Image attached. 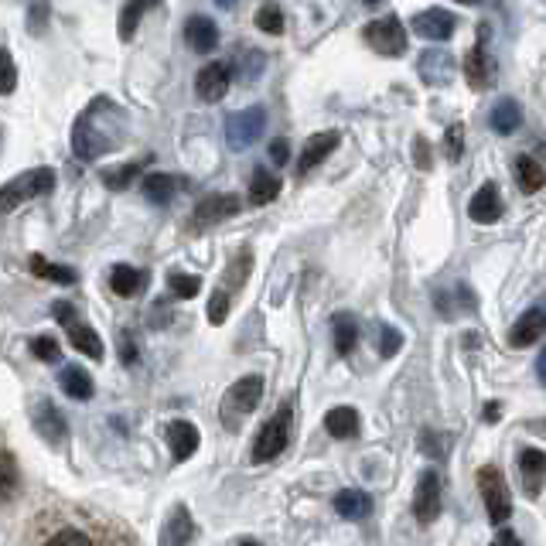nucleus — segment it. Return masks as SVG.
Wrapping results in <instances>:
<instances>
[{
  "mask_svg": "<svg viewBox=\"0 0 546 546\" xmlns=\"http://www.w3.org/2000/svg\"><path fill=\"white\" fill-rule=\"evenodd\" d=\"M99 113H103V99H96L76 120V127H72V151H76V157H82V161H96L99 154L110 151L113 137H117L120 123L117 127H106V123H99Z\"/></svg>",
  "mask_w": 546,
  "mask_h": 546,
  "instance_id": "f257e3e1",
  "label": "nucleus"
},
{
  "mask_svg": "<svg viewBox=\"0 0 546 546\" xmlns=\"http://www.w3.org/2000/svg\"><path fill=\"white\" fill-rule=\"evenodd\" d=\"M55 188V171L52 168H31L24 175L11 178L0 185V212H14L21 202H31L38 195H48Z\"/></svg>",
  "mask_w": 546,
  "mask_h": 546,
  "instance_id": "f03ea898",
  "label": "nucleus"
},
{
  "mask_svg": "<svg viewBox=\"0 0 546 546\" xmlns=\"http://www.w3.org/2000/svg\"><path fill=\"white\" fill-rule=\"evenodd\" d=\"M263 396V379L260 376H243L239 383H233L222 396V424L229 430H239L243 424V417H250L256 410V403H260Z\"/></svg>",
  "mask_w": 546,
  "mask_h": 546,
  "instance_id": "7ed1b4c3",
  "label": "nucleus"
},
{
  "mask_svg": "<svg viewBox=\"0 0 546 546\" xmlns=\"http://www.w3.org/2000/svg\"><path fill=\"white\" fill-rule=\"evenodd\" d=\"M478 492L485 499V512L492 519V526H506L509 516H512V492H509V482L499 468L485 465L478 471Z\"/></svg>",
  "mask_w": 546,
  "mask_h": 546,
  "instance_id": "20e7f679",
  "label": "nucleus"
},
{
  "mask_svg": "<svg viewBox=\"0 0 546 546\" xmlns=\"http://www.w3.org/2000/svg\"><path fill=\"white\" fill-rule=\"evenodd\" d=\"M291 424H294V410L287 407H280L277 413H273V420L267 427L256 434V441H253V461L256 465H263V461H273L280 451L291 444Z\"/></svg>",
  "mask_w": 546,
  "mask_h": 546,
  "instance_id": "39448f33",
  "label": "nucleus"
},
{
  "mask_svg": "<svg viewBox=\"0 0 546 546\" xmlns=\"http://www.w3.org/2000/svg\"><path fill=\"white\" fill-rule=\"evenodd\" d=\"M263 130H267V110L263 106L239 110L226 120V144L233 151H246V147H253L263 137Z\"/></svg>",
  "mask_w": 546,
  "mask_h": 546,
  "instance_id": "423d86ee",
  "label": "nucleus"
},
{
  "mask_svg": "<svg viewBox=\"0 0 546 546\" xmlns=\"http://www.w3.org/2000/svg\"><path fill=\"white\" fill-rule=\"evenodd\" d=\"M366 41L386 59H400L407 52V28L400 24V18H379L366 24Z\"/></svg>",
  "mask_w": 546,
  "mask_h": 546,
  "instance_id": "0eeeda50",
  "label": "nucleus"
},
{
  "mask_svg": "<svg viewBox=\"0 0 546 546\" xmlns=\"http://www.w3.org/2000/svg\"><path fill=\"white\" fill-rule=\"evenodd\" d=\"M413 516L417 523L430 526L437 516H441V475L434 468L424 471L417 482V492H413Z\"/></svg>",
  "mask_w": 546,
  "mask_h": 546,
  "instance_id": "6e6552de",
  "label": "nucleus"
},
{
  "mask_svg": "<svg viewBox=\"0 0 546 546\" xmlns=\"http://www.w3.org/2000/svg\"><path fill=\"white\" fill-rule=\"evenodd\" d=\"M195 540V523L188 506H171V512L164 516V526L157 533V546H192Z\"/></svg>",
  "mask_w": 546,
  "mask_h": 546,
  "instance_id": "1a4fd4ad",
  "label": "nucleus"
},
{
  "mask_svg": "<svg viewBox=\"0 0 546 546\" xmlns=\"http://www.w3.org/2000/svg\"><path fill=\"white\" fill-rule=\"evenodd\" d=\"M413 35L427 38V41H448L454 35V28H458V21H454L451 11H441V7H430V11H420L417 18H413Z\"/></svg>",
  "mask_w": 546,
  "mask_h": 546,
  "instance_id": "9d476101",
  "label": "nucleus"
},
{
  "mask_svg": "<svg viewBox=\"0 0 546 546\" xmlns=\"http://www.w3.org/2000/svg\"><path fill=\"white\" fill-rule=\"evenodd\" d=\"M229 82H233V76H229V65L226 62H212L195 76V93H198L202 103H219V99L229 93Z\"/></svg>",
  "mask_w": 546,
  "mask_h": 546,
  "instance_id": "9b49d317",
  "label": "nucleus"
},
{
  "mask_svg": "<svg viewBox=\"0 0 546 546\" xmlns=\"http://www.w3.org/2000/svg\"><path fill=\"white\" fill-rule=\"evenodd\" d=\"M468 215L478 222V226H492L495 219L502 215V195H499V185L495 181H485L468 202Z\"/></svg>",
  "mask_w": 546,
  "mask_h": 546,
  "instance_id": "f8f14e48",
  "label": "nucleus"
},
{
  "mask_svg": "<svg viewBox=\"0 0 546 546\" xmlns=\"http://www.w3.org/2000/svg\"><path fill=\"white\" fill-rule=\"evenodd\" d=\"M335 147H338V130H321V134L308 137L301 157H297V175H308V171H314L328 154L335 151Z\"/></svg>",
  "mask_w": 546,
  "mask_h": 546,
  "instance_id": "ddd939ff",
  "label": "nucleus"
},
{
  "mask_svg": "<svg viewBox=\"0 0 546 546\" xmlns=\"http://www.w3.org/2000/svg\"><path fill=\"white\" fill-rule=\"evenodd\" d=\"M35 430L52 448H62V444L69 441V424H65V417L52 403H38L35 407Z\"/></svg>",
  "mask_w": 546,
  "mask_h": 546,
  "instance_id": "4468645a",
  "label": "nucleus"
},
{
  "mask_svg": "<svg viewBox=\"0 0 546 546\" xmlns=\"http://www.w3.org/2000/svg\"><path fill=\"white\" fill-rule=\"evenodd\" d=\"M543 332H546V308H529L523 318L512 325L509 342L516 345V349H529L533 342H540Z\"/></svg>",
  "mask_w": 546,
  "mask_h": 546,
  "instance_id": "2eb2a0df",
  "label": "nucleus"
},
{
  "mask_svg": "<svg viewBox=\"0 0 546 546\" xmlns=\"http://www.w3.org/2000/svg\"><path fill=\"white\" fill-rule=\"evenodd\" d=\"M239 212V198L236 195H212V198H202L195 209V226H212V222H222V219H233Z\"/></svg>",
  "mask_w": 546,
  "mask_h": 546,
  "instance_id": "dca6fc26",
  "label": "nucleus"
},
{
  "mask_svg": "<svg viewBox=\"0 0 546 546\" xmlns=\"http://www.w3.org/2000/svg\"><path fill=\"white\" fill-rule=\"evenodd\" d=\"M198 444H202V437H198L195 424H188V420L168 424V448L175 454V461H188L198 451Z\"/></svg>",
  "mask_w": 546,
  "mask_h": 546,
  "instance_id": "f3484780",
  "label": "nucleus"
},
{
  "mask_svg": "<svg viewBox=\"0 0 546 546\" xmlns=\"http://www.w3.org/2000/svg\"><path fill=\"white\" fill-rule=\"evenodd\" d=\"M185 38L188 45L195 48V52L209 55L215 45H219V28H215L212 18H202V14H195V18H188L185 24Z\"/></svg>",
  "mask_w": 546,
  "mask_h": 546,
  "instance_id": "a211bd4d",
  "label": "nucleus"
},
{
  "mask_svg": "<svg viewBox=\"0 0 546 546\" xmlns=\"http://www.w3.org/2000/svg\"><path fill=\"white\" fill-rule=\"evenodd\" d=\"M492 62H488V52H485V31H482V41H478L475 48L468 52V59H465V76L468 82L475 89H485L488 82H492Z\"/></svg>",
  "mask_w": 546,
  "mask_h": 546,
  "instance_id": "6ab92c4d",
  "label": "nucleus"
},
{
  "mask_svg": "<svg viewBox=\"0 0 546 546\" xmlns=\"http://www.w3.org/2000/svg\"><path fill=\"white\" fill-rule=\"evenodd\" d=\"M181 192V178L164 175V171H154V175L144 178V198L154 205H168L171 198Z\"/></svg>",
  "mask_w": 546,
  "mask_h": 546,
  "instance_id": "aec40b11",
  "label": "nucleus"
},
{
  "mask_svg": "<svg viewBox=\"0 0 546 546\" xmlns=\"http://www.w3.org/2000/svg\"><path fill=\"white\" fill-rule=\"evenodd\" d=\"M335 509L342 519H366L372 512V499L359 488H345V492L335 495Z\"/></svg>",
  "mask_w": 546,
  "mask_h": 546,
  "instance_id": "412c9836",
  "label": "nucleus"
},
{
  "mask_svg": "<svg viewBox=\"0 0 546 546\" xmlns=\"http://www.w3.org/2000/svg\"><path fill=\"white\" fill-rule=\"evenodd\" d=\"M110 287H113V294H120V297H134L144 291V273L137 267H130V263H117V267L110 270Z\"/></svg>",
  "mask_w": 546,
  "mask_h": 546,
  "instance_id": "4be33fe9",
  "label": "nucleus"
},
{
  "mask_svg": "<svg viewBox=\"0 0 546 546\" xmlns=\"http://www.w3.org/2000/svg\"><path fill=\"white\" fill-rule=\"evenodd\" d=\"M488 123H492L495 134L509 137V134H516L519 123H523V110H519L516 99H502V103L492 110V117H488Z\"/></svg>",
  "mask_w": 546,
  "mask_h": 546,
  "instance_id": "5701e85b",
  "label": "nucleus"
},
{
  "mask_svg": "<svg viewBox=\"0 0 546 546\" xmlns=\"http://www.w3.org/2000/svg\"><path fill=\"white\" fill-rule=\"evenodd\" d=\"M325 430L338 441H349V437L359 434V413L352 407H335L332 413L325 417Z\"/></svg>",
  "mask_w": 546,
  "mask_h": 546,
  "instance_id": "b1692460",
  "label": "nucleus"
},
{
  "mask_svg": "<svg viewBox=\"0 0 546 546\" xmlns=\"http://www.w3.org/2000/svg\"><path fill=\"white\" fill-rule=\"evenodd\" d=\"M59 386L72 396V400H89V396H93V390H96V386H93V376H89L86 369H79V366L62 369Z\"/></svg>",
  "mask_w": 546,
  "mask_h": 546,
  "instance_id": "393cba45",
  "label": "nucleus"
},
{
  "mask_svg": "<svg viewBox=\"0 0 546 546\" xmlns=\"http://www.w3.org/2000/svg\"><path fill=\"white\" fill-rule=\"evenodd\" d=\"M69 345L82 355H89V359H103V338H99L89 325H69Z\"/></svg>",
  "mask_w": 546,
  "mask_h": 546,
  "instance_id": "a878e982",
  "label": "nucleus"
},
{
  "mask_svg": "<svg viewBox=\"0 0 546 546\" xmlns=\"http://www.w3.org/2000/svg\"><path fill=\"white\" fill-rule=\"evenodd\" d=\"M516 185L523 188V192H540L546 185V171L543 164H536L533 157H516Z\"/></svg>",
  "mask_w": 546,
  "mask_h": 546,
  "instance_id": "bb28decb",
  "label": "nucleus"
},
{
  "mask_svg": "<svg viewBox=\"0 0 546 546\" xmlns=\"http://www.w3.org/2000/svg\"><path fill=\"white\" fill-rule=\"evenodd\" d=\"M157 4H161V0H127V7L120 11V38H123V41L134 38V31H137L140 18H144L147 11H154Z\"/></svg>",
  "mask_w": 546,
  "mask_h": 546,
  "instance_id": "cd10ccee",
  "label": "nucleus"
},
{
  "mask_svg": "<svg viewBox=\"0 0 546 546\" xmlns=\"http://www.w3.org/2000/svg\"><path fill=\"white\" fill-rule=\"evenodd\" d=\"M21 488V471L11 451L0 454V502H11Z\"/></svg>",
  "mask_w": 546,
  "mask_h": 546,
  "instance_id": "c85d7f7f",
  "label": "nucleus"
},
{
  "mask_svg": "<svg viewBox=\"0 0 546 546\" xmlns=\"http://www.w3.org/2000/svg\"><path fill=\"white\" fill-rule=\"evenodd\" d=\"M451 59L448 52H424V59H420V72L427 76L430 86H441V82L451 79Z\"/></svg>",
  "mask_w": 546,
  "mask_h": 546,
  "instance_id": "c756f323",
  "label": "nucleus"
},
{
  "mask_svg": "<svg viewBox=\"0 0 546 546\" xmlns=\"http://www.w3.org/2000/svg\"><path fill=\"white\" fill-rule=\"evenodd\" d=\"M519 471H523V478H529V492H536L546 475V454L540 448H526L519 454Z\"/></svg>",
  "mask_w": 546,
  "mask_h": 546,
  "instance_id": "7c9ffc66",
  "label": "nucleus"
},
{
  "mask_svg": "<svg viewBox=\"0 0 546 546\" xmlns=\"http://www.w3.org/2000/svg\"><path fill=\"white\" fill-rule=\"evenodd\" d=\"M277 195H280V178L260 168V171L253 175V181H250V202H253V205H267V202H273Z\"/></svg>",
  "mask_w": 546,
  "mask_h": 546,
  "instance_id": "2f4dec72",
  "label": "nucleus"
},
{
  "mask_svg": "<svg viewBox=\"0 0 546 546\" xmlns=\"http://www.w3.org/2000/svg\"><path fill=\"white\" fill-rule=\"evenodd\" d=\"M332 332H335V352L338 355H349L355 349V342H359V325H355L349 314H335Z\"/></svg>",
  "mask_w": 546,
  "mask_h": 546,
  "instance_id": "473e14b6",
  "label": "nucleus"
},
{
  "mask_svg": "<svg viewBox=\"0 0 546 546\" xmlns=\"http://www.w3.org/2000/svg\"><path fill=\"white\" fill-rule=\"evenodd\" d=\"M31 270H35L38 277H45V280H55V284H76V270L59 267V263H48V260H41V256L31 260Z\"/></svg>",
  "mask_w": 546,
  "mask_h": 546,
  "instance_id": "72a5a7b5",
  "label": "nucleus"
},
{
  "mask_svg": "<svg viewBox=\"0 0 546 546\" xmlns=\"http://www.w3.org/2000/svg\"><path fill=\"white\" fill-rule=\"evenodd\" d=\"M256 28L267 31V35H280V31H284V11H280L277 4H263L260 11H256Z\"/></svg>",
  "mask_w": 546,
  "mask_h": 546,
  "instance_id": "f704fd0d",
  "label": "nucleus"
},
{
  "mask_svg": "<svg viewBox=\"0 0 546 546\" xmlns=\"http://www.w3.org/2000/svg\"><path fill=\"white\" fill-rule=\"evenodd\" d=\"M14 86H18V69H14V59L7 48H0V93H14Z\"/></svg>",
  "mask_w": 546,
  "mask_h": 546,
  "instance_id": "c9c22d12",
  "label": "nucleus"
},
{
  "mask_svg": "<svg viewBox=\"0 0 546 546\" xmlns=\"http://www.w3.org/2000/svg\"><path fill=\"white\" fill-rule=\"evenodd\" d=\"M168 284L178 297H195L198 291H202V280L192 277V273H171Z\"/></svg>",
  "mask_w": 546,
  "mask_h": 546,
  "instance_id": "e433bc0d",
  "label": "nucleus"
},
{
  "mask_svg": "<svg viewBox=\"0 0 546 546\" xmlns=\"http://www.w3.org/2000/svg\"><path fill=\"white\" fill-rule=\"evenodd\" d=\"M31 355L41 359V362H59L62 359L59 342H55V338H48V335H38L35 342H31Z\"/></svg>",
  "mask_w": 546,
  "mask_h": 546,
  "instance_id": "4c0bfd02",
  "label": "nucleus"
},
{
  "mask_svg": "<svg viewBox=\"0 0 546 546\" xmlns=\"http://www.w3.org/2000/svg\"><path fill=\"white\" fill-rule=\"evenodd\" d=\"M48 546H93V540H89L82 529H59V533L48 540Z\"/></svg>",
  "mask_w": 546,
  "mask_h": 546,
  "instance_id": "58836bf2",
  "label": "nucleus"
},
{
  "mask_svg": "<svg viewBox=\"0 0 546 546\" xmlns=\"http://www.w3.org/2000/svg\"><path fill=\"white\" fill-rule=\"evenodd\" d=\"M229 318V294L226 291H215L209 301V321L212 325H222Z\"/></svg>",
  "mask_w": 546,
  "mask_h": 546,
  "instance_id": "ea45409f",
  "label": "nucleus"
},
{
  "mask_svg": "<svg viewBox=\"0 0 546 546\" xmlns=\"http://www.w3.org/2000/svg\"><path fill=\"white\" fill-rule=\"evenodd\" d=\"M400 349H403V335L396 332V328H383V338H379V355H383V359H393Z\"/></svg>",
  "mask_w": 546,
  "mask_h": 546,
  "instance_id": "a19ab883",
  "label": "nucleus"
},
{
  "mask_svg": "<svg viewBox=\"0 0 546 546\" xmlns=\"http://www.w3.org/2000/svg\"><path fill=\"white\" fill-rule=\"evenodd\" d=\"M137 171H140V164H123V168H117V171H106L103 181H106V185H110V188H123L130 178L137 175Z\"/></svg>",
  "mask_w": 546,
  "mask_h": 546,
  "instance_id": "79ce46f5",
  "label": "nucleus"
},
{
  "mask_svg": "<svg viewBox=\"0 0 546 546\" xmlns=\"http://www.w3.org/2000/svg\"><path fill=\"white\" fill-rule=\"evenodd\" d=\"M444 144H448V157H451V161H458V157H461V144H465V127H461V123H454V127L448 130V140H444Z\"/></svg>",
  "mask_w": 546,
  "mask_h": 546,
  "instance_id": "37998d69",
  "label": "nucleus"
},
{
  "mask_svg": "<svg viewBox=\"0 0 546 546\" xmlns=\"http://www.w3.org/2000/svg\"><path fill=\"white\" fill-rule=\"evenodd\" d=\"M45 14H48V7L38 0V4L31 7V31H35V35H41V31H45Z\"/></svg>",
  "mask_w": 546,
  "mask_h": 546,
  "instance_id": "c03bdc74",
  "label": "nucleus"
},
{
  "mask_svg": "<svg viewBox=\"0 0 546 546\" xmlns=\"http://www.w3.org/2000/svg\"><path fill=\"white\" fill-rule=\"evenodd\" d=\"M488 546H523V543H519V536L512 533L509 526H502V529H499V536H495V540L488 543Z\"/></svg>",
  "mask_w": 546,
  "mask_h": 546,
  "instance_id": "a18cd8bd",
  "label": "nucleus"
},
{
  "mask_svg": "<svg viewBox=\"0 0 546 546\" xmlns=\"http://www.w3.org/2000/svg\"><path fill=\"white\" fill-rule=\"evenodd\" d=\"M55 318H59L62 321V325H76V314H72V304H65V301H59V304H55Z\"/></svg>",
  "mask_w": 546,
  "mask_h": 546,
  "instance_id": "49530a36",
  "label": "nucleus"
},
{
  "mask_svg": "<svg viewBox=\"0 0 546 546\" xmlns=\"http://www.w3.org/2000/svg\"><path fill=\"white\" fill-rule=\"evenodd\" d=\"M413 151H417V164L420 168H430V151H427V140H417V144H413Z\"/></svg>",
  "mask_w": 546,
  "mask_h": 546,
  "instance_id": "de8ad7c7",
  "label": "nucleus"
},
{
  "mask_svg": "<svg viewBox=\"0 0 546 546\" xmlns=\"http://www.w3.org/2000/svg\"><path fill=\"white\" fill-rule=\"evenodd\" d=\"M270 157H273V161H277V164H284V161H287V140H273Z\"/></svg>",
  "mask_w": 546,
  "mask_h": 546,
  "instance_id": "09e8293b",
  "label": "nucleus"
},
{
  "mask_svg": "<svg viewBox=\"0 0 546 546\" xmlns=\"http://www.w3.org/2000/svg\"><path fill=\"white\" fill-rule=\"evenodd\" d=\"M499 420H502V407H499V403H488V407H485V424H499Z\"/></svg>",
  "mask_w": 546,
  "mask_h": 546,
  "instance_id": "8fccbe9b",
  "label": "nucleus"
},
{
  "mask_svg": "<svg viewBox=\"0 0 546 546\" xmlns=\"http://www.w3.org/2000/svg\"><path fill=\"white\" fill-rule=\"evenodd\" d=\"M120 355H123V362H127V366H130V362L137 359V349H134V345L127 342V338H123V342H120Z\"/></svg>",
  "mask_w": 546,
  "mask_h": 546,
  "instance_id": "3c124183",
  "label": "nucleus"
},
{
  "mask_svg": "<svg viewBox=\"0 0 546 546\" xmlns=\"http://www.w3.org/2000/svg\"><path fill=\"white\" fill-rule=\"evenodd\" d=\"M536 372H540V383L546 386V352L540 355V362H536Z\"/></svg>",
  "mask_w": 546,
  "mask_h": 546,
  "instance_id": "603ef678",
  "label": "nucleus"
},
{
  "mask_svg": "<svg viewBox=\"0 0 546 546\" xmlns=\"http://www.w3.org/2000/svg\"><path fill=\"white\" fill-rule=\"evenodd\" d=\"M362 4H369V7H376V4H383V0H362Z\"/></svg>",
  "mask_w": 546,
  "mask_h": 546,
  "instance_id": "864d4df0",
  "label": "nucleus"
},
{
  "mask_svg": "<svg viewBox=\"0 0 546 546\" xmlns=\"http://www.w3.org/2000/svg\"><path fill=\"white\" fill-rule=\"evenodd\" d=\"M239 546H260V543H253V540H243V543H239Z\"/></svg>",
  "mask_w": 546,
  "mask_h": 546,
  "instance_id": "5fc2aeb1",
  "label": "nucleus"
},
{
  "mask_svg": "<svg viewBox=\"0 0 546 546\" xmlns=\"http://www.w3.org/2000/svg\"><path fill=\"white\" fill-rule=\"evenodd\" d=\"M458 4H478V0H458Z\"/></svg>",
  "mask_w": 546,
  "mask_h": 546,
  "instance_id": "6e6d98bb",
  "label": "nucleus"
},
{
  "mask_svg": "<svg viewBox=\"0 0 546 546\" xmlns=\"http://www.w3.org/2000/svg\"><path fill=\"white\" fill-rule=\"evenodd\" d=\"M219 4H222V7H229V4H233V0H219Z\"/></svg>",
  "mask_w": 546,
  "mask_h": 546,
  "instance_id": "4d7b16f0",
  "label": "nucleus"
}]
</instances>
